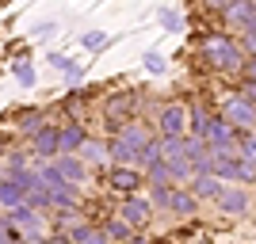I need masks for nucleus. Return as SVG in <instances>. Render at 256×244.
Segmentation results:
<instances>
[{"mask_svg":"<svg viewBox=\"0 0 256 244\" xmlns=\"http://www.w3.org/2000/svg\"><path fill=\"white\" fill-rule=\"evenodd\" d=\"M104 233H107V241H130V237H134V225L122 222V218H115V222L104 225Z\"/></svg>","mask_w":256,"mask_h":244,"instance_id":"412c9836","label":"nucleus"},{"mask_svg":"<svg viewBox=\"0 0 256 244\" xmlns=\"http://www.w3.org/2000/svg\"><path fill=\"white\" fill-rule=\"evenodd\" d=\"M107 183H111L115 191L130 195V191H138L142 183H146V172H142L138 164H118V160H115V168L107 172Z\"/></svg>","mask_w":256,"mask_h":244,"instance_id":"20e7f679","label":"nucleus"},{"mask_svg":"<svg viewBox=\"0 0 256 244\" xmlns=\"http://www.w3.org/2000/svg\"><path fill=\"white\" fill-rule=\"evenodd\" d=\"M252 19H256V0H234L226 8V23H234V27H248Z\"/></svg>","mask_w":256,"mask_h":244,"instance_id":"ddd939ff","label":"nucleus"},{"mask_svg":"<svg viewBox=\"0 0 256 244\" xmlns=\"http://www.w3.org/2000/svg\"><path fill=\"white\" fill-rule=\"evenodd\" d=\"M157 23L164 27V31H184V15L176 8H160L157 11Z\"/></svg>","mask_w":256,"mask_h":244,"instance_id":"4be33fe9","label":"nucleus"},{"mask_svg":"<svg viewBox=\"0 0 256 244\" xmlns=\"http://www.w3.org/2000/svg\"><path fill=\"white\" fill-rule=\"evenodd\" d=\"M192 122H188V126H192V138H206V130H210V118L214 115H206V111H192Z\"/></svg>","mask_w":256,"mask_h":244,"instance_id":"5701e85b","label":"nucleus"},{"mask_svg":"<svg viewBox=\"0 0 256 244\" xmlns=\"http://www.w3.org/2000/svg\"><path fill=\"white\" fill-rule=\"evenodd\" d=\"M54 34H58V23H54V19H46V23L34 27V38H54Z\"/></svg>","mask_w":256,"mask_h":244,"instance_id":"bb28decb","label":"nucleus"},{"mask_svg":"<svg viewBox=\"0 0 256 244\" xmlns=\"http://www.w3.org/2000/svg\"><path fill=\"white\" fill-rule=\"evenodd\" d=\"M118 218H122V222H130L134 229H142V225L153 218V199H142L138 191H130L126 202L118 206Z\"/></svg>","mask_w":256,"mask_h":244,"instance_id":"39448f33","label":"nucleus"},{"mask_svg":"<svg viewBox=\"0 0 256 244\" xmlns=\"http://www.w3.org/2000/svg\"><path fill=\"white\" fill-rule=\"evenodd\" d=\"M218 206H222L226 214H234V218H241V214L248 210V195L241 191V187H230V191L222 187V195H218Z\"/></svg>","mask_w":256,"mask_h":244,"instance_id":"4468645a","label":"nucleus"},{"mask_svg":"<svg viewBox=\"0 0 256 244\" xmlns=\"http://www.w3.org/2000/svg\"><path fill=\"white\" fill-rule=\"evenodd\" d=\"M241 96H245V99H248V103H252V107H256V80H248V84H245V92H241Z\"/></svg>","mask_w":256,"mask_h":244,"instance_id":"c756f323","label":"nucleus"},{"mask_svg":"<svg viewBox=\"0 0 256 244\" xmlns=\"http://www.w3.org/2000/svg\"><path fill=\"white\" fill-rule=\"evenodd\" d=\"M188 191H192L195 199H218V195H222V180H218L214 172H195V180H192Z\"/></svg>","mask_w":256,"mask_h":244,"instance_id":"1a4fd4ad","label":"nucleus"},{"mask_svg":"<svg viewBox=\"0 0 256 244\" xmlns=\"http://www.w3.org/2000/svg\"><path fill=\"white\" fill-rule=\"evenodd\" d=\"M34 180H38V168L8 172V176L0 180V206H4V210H12L16 202H27V195H31Z\"/></svg>","mask_w":256,"mask_h":244,"instance_id":"f03ea898","label":"nucleus"},{"mask_svg":"<svg viewBox=\"0 0 256 244\" xmlns=\"http://www.w3.org/2000/svg\"><path fill=\"white\" fill-rule=\"evenodd\" d=\"M168 206H172L176 214H184V218H188V214H195L199 199H195L192 191H172V195H168Z\"/></svg>","mask_w":256,"mask_h":244,"instance_id":"6ab92c4d","label":"nucleus"},{"mask_svg":"<svg viewBox=\"0 0 256 244\" xmlns=\"http://www.w3.org/2000/svg\"><path fill=\"white\" fill-rule=\"evenodd\" d=\"M241 157H248L256 164V138H245V149H241Z\"/></svg>","mask_w":256,"mask_h":244,"instance_id":"c85d7f7f","label":"nucleus"},{"mask_svg":"<svg viewBox=\"0 0 256 244\" xmlns=\"http://www.w3.org/2000/svg\"><path fill=\"white\" fill-rule=\"evenodd\" d=\"M245 50H248V53L256 57V19H252V23L245 27Z\"/></svg>","mask_w":256,"mask_h":244,"instance_id":"cd10ccee","label":"nucleus"},{"mask_svg":"<svg viewBox=\"0 0 256 244\" xmlns=\"http://www.w3.org/2000/svg\"><path fill=\"white\" fill-rule=\"evenodd\" d=\"M4 153H8V149H4V141H0V160H4Z\"/></svg>","mask_w":256,"mask_h":244,"instance_id":"2f4dec72","label":"nucleus"},{"mask_svg":"<svg viewBox=\"0 0 256 244\" xmlns=\"http://www.w3.org/2000/svg\"><path fill=\"white\" fill-rule=\"evenodd\" d=\"M65 241H80V244H100V241H107V233H104V225H92V222H76L73 229H69V237Z\"/></svg>","mask_w":256,"mask_h":244,"instance_id":"2eb2a0df","label":"nucleus"},{"mask_svg":"<svg viewBox=\"0 0 256 244\" xmlns=\"http://www.w3.org/2000/svg\"><path fill=\"white\" fill-rule=\"evenodd\" d=\"M12 76H16V84H20V88H34V80H38V76H34V65L27 61V57L12 65Z\"/></svg>","mask_w":256,"mask_h":244,"instance_id":"aec40b11","label":"nucleus"},{"mask_svg":"<svg viewBox=\"0 0 256 244\" xmlns=\"http://www.w3.org/2000/svg\"><path fill=\"white\" fill-rule=\"evenodd\" d=\"M206 141H210V145H234V141H237V126H234L226 115H222V118H210Z\"/></svg>","mask_w":256,"mask_h":244,"instance_id":"f8f14e48","label":"nucleus"},{"mask_svg":"<svg viewBox=\"0 0 256 244\" xmlns=\"http://www.w3.org/2000/svg\"><path fill=\"white\" fill-rule=\"evenodd\" d=\"M80 46H84V50H104L107 46V31H84L80 34Z\"/></svg>","mask_w":256,"mask_h":244,"instance_id":"393cba45","label":"nucleus"},{"mask_svg":"<svg viewBox=\"0 0 256 244\" xmlns=\"http://www.w3.org/2000/svg\"><path fill=\"white\" fill-rule=\"evenodd\" d=\"M54 164H58V172H62L69 183H84L88 180V160L80 157V153H58Z\"/></svg>","mask_w":256,"mask_h":244,"instance_id":"6e6552de","label":"nucleus"},{"mask_svg":"<svg viewBox=\"0 0 256 244\" xmlns=\"http://www.w3.org/2000/svg\"><path fill=\"white\" fill-rule=\"evenodd\" d=\"M58 153H62V141H58V126H50V122H46V126L31 138V157L42 164V160H54Z\"/></svg>","mask_w":256,"mask_h":244,"instance_id":"423d86ee","label":"nucleus"},{"mask_svg":"<svg viewBox=\"0 0 256 244\" xmlns=\"http://www.w3.org/2000/svg\"><path fill=\"white\" fill-rule=\"evenodd\" d=\"M203 57H210L214 69H222V73H237V69H245L241 61V46H234L226 34H210L203 42Z\"/></svg>","mask_w":256,"mask_h":244,"instance_id":"f257e3e1","label":"nucleus"},{"mask_svg":"<svg viewBox=\"0 0 256 244\" xmlns=\"http://www.w3.org/2000/svg\"><path fill=\"white\" fill-rule=\"evenodd\" d=\"M146 69H150L153 76H160L164 69H168V61H164V53H160V50H150V53H146Z\"/></svg>","mask_w":256,"mask_h":244,"instance_id":"a878e982","label":"nucleus"},{"mask_svg":"<svg viewBox=\"0 0 256 244\" xmlns=\"http://www.w3.org/2000/svg\"><path fill=\"white\" fill-rule=\"evenodd\" d=\"M130 107H134V92H122V96L107 99L104 118H126V115H130Z\"/></svg>","mask_w":256,"mask_h":244,"instance_id":"f3484780","label":"nucleus"},{"mask_svg":"<svg viewBox=\"0 0 256 244\" xmlns=\"http://www.w3.org/2000/svg\"><path fill=\"white\" fill-rule=\"evenodd\" d=\"M222 115L230 118L234 126H241V130H252V126H256V107L248 103L245 96H234V99H226Z\"/></svg>","mask_w":256,"mask_h":244,"instance_id":"0eeeda50","label":"nucleus"},{"mask_svg":"<svg viewBox=\"0 0 256 244\" xmlns=\"http://www.w3.org/2000/svg\"><path fill=\"white\" fill-rule=\"evenodd\" d=\"M245 73H248V80H256V61H248V65H245Z\"/></svg>","mask_w":256,"mask_h":244,"instance_id":"7c9ffc66","label":"nucleus"},{"mask_svg":"<svg viewBox=\"0 0 256 244\" xmlns=\"http://www.w3.org/2000/svg\"><path fill=\"white\" fill-rule=\"evenodd\" d=\"M46 61H50L58 73H69V69H76V57H69V53H62V50H50V53H46Z\"/></svg>","mask_w":256,"mask_h":244,"instance_id":"b1692460","label":"nucleus"},{"mask_svg":"<svg viewBox=\"0 0 256 244\" xmlns=\"http://www.w3.org/2000/svg\"><path fill=\"white\" fill-rule=\"evenodd\" d=\"M184 118H188V111H184L180 103H168L157 115V130L160 134H184Z\"/></svg>","mask_w":256,"mask_h":244,"instance_id":"9d476101","label":"nucleus"},{"mask_svg":"<svg viewBox=\"0 0 256 244\" xmlns=\"http://www.w3.org/2000/svg\"><path fill=\"white\" fill-rule=\"evenodd\" d=\"M76 153H80L88 164H107V157H111V145H107V141H100V138H84V145L76 149Z\"/></svg>","mask_w":256,"mask_h":244,"instance_id":"dca6fc26","label":"nucleus"},{"mask_svg":"<svg viewBox=\"0 0 256 244\" xmlns=\"http://www.w3.org/2000/svg\"><path fill=\"white\" fill-rule=\"evenodd\" d=\"M42 126H46V111H23V118H20V134L23 138H34Z\"/></svg>","mask_w":256,"mask_h":244,"instance_id":"a211bd4d","label":"nucleus"},{"mask_svg":"<svg viewBox=\"0 0 256 244\" xmlns=\"http://www.w3.org/2000/svg\"><path fill=\"white\" fill-rule=\"evenodd\" d=\"M12 225L23 233V241H38V237L46 233V214L38 210V206H31V202H16L8 210Z\"/></svg>","mask_w":256,"mask_h":244,"instance_id":"7ed1b4c3","label":"nucleus"},{"mask_svg":"<svg viewBox=\"0 0 256 244\" xmlns=\"http://www.w3.org/2000/svg\"><path fill=\"white\" fill-rule=\"evenodd\" d=\"M84 138H88V130L80 126V122H65V126H58V141H62V153H76V149L84 145Z\"/></svg>","mask_w":256,"mask_h":244,"instance_id":"9b49d317","label":"nucleus"}]
</instances>
